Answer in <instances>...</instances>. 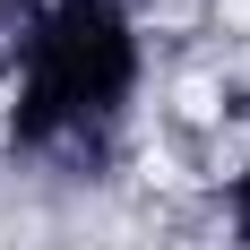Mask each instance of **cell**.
I'll return each instance as SVG.
<instances>
[{"mask_svg":"<svg viewBox=\"0 0 250 250\" xmlns=\"http://www.w3.org/2000/svg\"><path fill=\"white\" fill-rule=\"evenodd\" d=\"M138 78V35H129L121 0H52L35 43H26V104H18V138L43 147L61 129L112 121Z\"/></svg>","mask_w":250,"mask_h":250,"instance_id":"6da1fadb","label":"cell"},{"mask_svg":"<svg viewBox=\"0 0 250 250\" xmlns=\"http://www.w3.org/2000/svg\"><path fill=\"white\" fill-rule=\"evenodd\" d=\"M233 216H242V233H250V173L233 181Z\"/></svg>","mask_w":250,"mask_h":250,"instance_id":"7a4b0ae2","label":"cell"}]
</instances>
